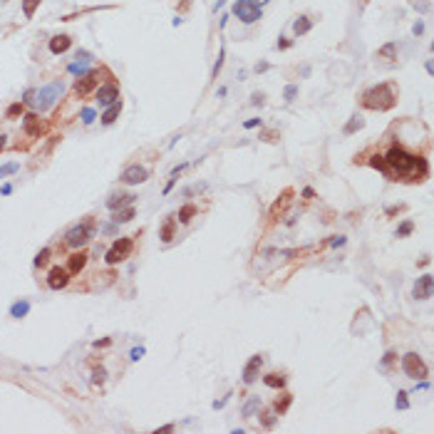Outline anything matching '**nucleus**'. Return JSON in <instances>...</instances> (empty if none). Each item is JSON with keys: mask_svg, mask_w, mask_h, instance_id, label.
<instances>
[{"mask_svg": "<svg viewBox=\"0 0 434 434\" xmlns=\"http://www.w3.org/2000/svg\"><path fill=\"white\" fill-rule=\"evenodd\" d=\"M382 159H385V177L392 179V181L419 184L429 174L427 161L417 154H412V151L402 149V146H389V151Z\"/></svg>", "mask_w": 434, "mask_h": 434, "instance_id": "1", "label": "nucleus"}, {"mask_svg": "<svg viewBox=\"0 0 434 434\" xmlns=\"http://www.w3.org/2000/svg\"><path fill=\"white\" fill-rule=\"evenodd\" d=\"M400 90L392 82H382L377 87H370L365 95H362V107L365 110H372V112H387L397 104Z\"/></svg>", "mask_w": 434, "mask_h": 434, "instance_id": "2", "label": "nucleus"}, {"mask_svg": "<svg viewBox=\"0 0 434 434\" xmlns=\"http://www.w3.org/2000/svg\"><path fill=\"white\" fill-rule=\"evenodd\" d=\"M62 82H52V84H48V87H40L37 92H30V97H35V99H30V104H32V110L35 112H45V110H50V107L62 97Z\"/></svg>", "mask_w": 434, "mask_h": 434, "instance_id": "3", "label": "nucleus"}, {"mask_svg": "<svg viewBox=\"0 0 434 434\" xmlns=\"http://www.w3.org/2000/svg\"><path fill=\"white\" fill-rule=\"evenodd\" d=\"M92 233H95V221L87 219V221L72 226V228L67 231V236H64V241H67L70 248H82V246L92 238Z\"/></svg>", "mask_w": 434, "mask_h": 434, "instance_id": "4", "label": "nucleus"}, {"mask_svg": "<svg viewBox=\"0 0 434 434\" xmlns=\"http://www.w3.org/2000/svg\"><path fill=\"white\" fill-rule=\"evenodd\" d=\"M402 370H404L407 377H412V380H424V377L429 375L427 362H424L417 353H407V355L402 357Z\"/></svg>", "mask_w": 434, "mask_h": 434, "instance_id": "5", "label": "nucleus"}, {"mask_svg": "<svg viewBox=\"0 0 434 434\" xmlns=\"http://www.w3.org/2000/svg\"><path fill=\"white\" fill-rule=\"evenodd\" d=\"M132 248H134V241H132V238H119V241H114V243H112V248L107 251L104 260H107L110 266H117V263H122V260H127V258H129Z\"/></svg>", "mask_w": 434, "mask_h": 434, "instance_id": "6", "label": "nucleus"}, {"mask_svg": "<svg viewBox=\"0 0 434 434\" xmlns=\"http://www.w3.org/2000/svg\"><path fill=\"white\" fill-rule=\"evenodd\" d=\"M233 15L238 20H243L246 25H251V23H258L260 20V8L253 5L251 0H236L233 3Z\"/></svg>", "mask_w": 434, "mask_h": 434, "instance_id": "7", "label": "nucleus"}, {"mask_svg": "<svg viewBox=\"0 0 434 434\" xmlns=\"http://www.w3.org/2000/svg\"><path fill=\"white\" fill-rule=\"evenodd\" d=\"M149 179V171L139 164H132V166H127L122 174H119V181L127 184V186H137V184H144Z\"/></svg>", "mask_w": 434, "mask_h": 434, "instance_id": "8", "label": "nucleus"}, {"mask_svg": "<svg viewBox=\"0 0 434 434\" xmlns=\"http://www.w3.org/2000/svg\"><path fill=\"white\" fill-rule=\"evenodd\" d=\"M23 127H25V132H28L30 137H35V139H40L42 134L48 132V124L37 117V112H28V114L23 117Z\"/></svg>", "mask_w": 434, "mask_h": 434, "instance_id": "9", "label": "nucleus"}, {"mask_svg": "<svg viewBox=\"0 0 434 434\" xmlns=\"http://www.w3.org/2000/svg\"><path fill=\"white\" fill-rule=\"evenodd\" d=\"M119 99V87H117V82H107V84H102L99 90H97V104L99 107H110V104H114Z\"/></svg>", "mask_w": 434, "mask_h": 434, "instance_id": "10", "label": "nucleus"}, {"mask_svg": "<svg viewBox=\"0 0 434 434\" xmlns=\"http://www.w3.org/2000/svg\"><path fill=\"white\" fill-rule=\"evenodd\" d=\"M67 283H70V271L55 266V268L50 271V275H48V286H50L52 290H62V288H67Z\"/></svg>", "mask_w": 434, "mask_h": 434, "instance_id": "11", "label": "nucleus"}, {"mask_svg": "<svg viewBox=\"0 0 434 434\" xmlns=\"http://www.w3.org/2000/svg\"><path fill=\"white\" fill-rule=\"evenodd\" d=\"M432 290H434V278L422 275V278H417L415 288H412V295H415L417 300H427V298H432Z\"/></svg>", "mask_w": 434, "mask_h": 434, "instance_id": "12", "label": "nucleus"}, {"mask_svg": "<svg viewBox=\"0 0 434 434\" xmlns=\"http://www.w3.org/2000/svg\"><path fill=\"white\" fill-rule=\"evenodd\" d=\"M97 82H99V72H97V70H95V72H87V75H82V77L75 82V92H77L80 97H84Z\"/></svg>", "mask_w": 434, "mask_h": 434, "instance_id": "13", "label": "nucleus"}, {"mask_svg": "<svg viewBox=\"0 0 434 434\" xmlns=\"http://www.w3.org/2000/svg\"><path fill=\"white\" fill-rule=\"evenodd\" d=\"M260 365H263V357H260V355H253V357L248 360V365L243 367V382H246V385H253V382L258 380Z\"/></svg>", "mask_w": 434, "mask_h": 434, "instance_id": "14", "label": "nucleus"}, {"mask_svg": "<svg viewBox=\"0 0 434 434\" xmlns=\"http://www.w3.org/2000/svg\"><path fill=\"white\" fill-rule=\"evenodd\" d=\"M134 193H112L110 199H107V209H112V211H117V209H124V206H132L134 204Z\"/></svg>", "mask_w": 434, "mask_h": 434, "instance_id": "15", "label": "nucleus"}, {"mask_svg": "<svg viewBox=\"0 0 434 434\" xmlns=\"http://www.w3.org/2000/svg\"><path fill=\"white\" fill-rule=\"evenodd\" d=\"M70 45H72V37H70V35H55V37L50 40V52H52V55H62V52L70 50Z\"/></svg>", "mask_w": 434, "mask_h": 434, "instance_id": "16", "label": "nucleus"}, {"mask_svg": "<svg viewBox=\"0 0 434 434\" xmlns=\"http://www.w3.org/2000/svg\"><path fill=\"white\" fill-rule=\"evenodd\" d=\"M290 196H293V191L290 189H286L283 191V196H280V201H275L273 206H271V221H278V216L286 211V206L290 204Z\"/></svg>", "mask_w": 434, "mask_h": 434, "instance_id": "17", "label": "nucleus"}, {"mask_svg": "<svg viewBox=\"0 0 434 434\" xmlns=\"http://www.w3.org/2000/svg\"><path fill=\"white\" fill-rule=\"evenodd\" d=\"M119 112H122V99H117L114 104H110V107H104V114H102V124H114V119L119 117Z\"/></svg>", "mask_w": 434, "mask_h": 434, "instance_id": "18", "label": "nucleus"}, {"mask_svg": "<svg viewBox=\"0 0 434 434\" xmlns=\"http://www.w3.org/2000/svg\"><path fill=\"white\" fill-rule=\"evenodd\" d=\"M84 266H87V253H84V251L70 256V263H67V271H70V273H80Z\"/></svg>", "mask_w": 434, "mask_h": 434, "instance_id": "19", "label": "nucleus"}, {"mask_svg": "<svg viewBox=\"0 0 434 434\" xmlns=\"http://www.w3.org/2000/svg\"><path fill=\"white\" fill-rule=\"evenodd\" d=\"M286 375H278V372H268V375H263V385L266 387H273V389H283L286 387Z\"/></svg>", "mask_w": 434, "mask_h": 434, "instance_id": "20", "label": "nucleus"}, {"mask_svg": "<svg viewBox=\"0 0 434 434\" xmlns=\"http://www.w3.org/2000/svg\"><path fill=\"white\" fill-rule=\"evenodd\" d=\"M134 219V206H127V209H117L112 213V221L114 224H127V221H132Z\"/></svg>", "mask_w": 434, "mask_h": 434, "instance_id": "21", "label": "nucleus"}, {"mask_svg": "<svg viewBox=\"0 0 434 434\" xmlns=\"http://www.w3.org/2000/svg\"><path fill=\"white\" fill-rule=\"evenodd\" d=\"M310 28H313V20H310L308 15H300L295 23H293V32H295V35H305Z\"/></svg>", "mask_w": 434, "mask_h": 434, "instance_id": "22", "label": "nucleus"}, {"mask_svg": "<svg viewBox=\"0 0 434 434\" xmlns=\"http://www.w3.org/2000/svg\"><path fill=\"white\" fill-rule=\"evenodd\" d=\"M293 404V395L286 392V395H280V400L273 402V409H275V415H283V412H288V407Z\"/></svg>", "mask_w": 434, "mask_h": 434, "instance_id": "23", "label": "nucleus"}, {"mask_svg": "<svg viewBox=\"0 0 434 434\" xmlns=\"http://www.w3.org/2000/svg\"><path fill=\"white\" fill-rule=\"evenodd\" d=\"M362 127H365V119H362L360 114H355V117H350V122H347V124H345V129H342V134H347V137H350V134H355V132H357V129H362Z\"/></svg>", "mask_w": 434, "mask_h": 434, "instance_id": "24", "label": "nucleus"}, {"mask_svg": "<svg viewBox=\"0 0 434 434\" xmlns=\"http://www.w3.org/2000/svg\"><path fill=\"white\" fill-rule=\"evenodd\" d=\"M174 226H177V219H166V221H164L161 233H159V238H161L164 243H169L171 238H174Z\"/></svg>", "mask_w": 434, "mask_h": 434, "instance_id": "25", "label": "nucleus"}, {"mask_svg": "<svg viewBox=\"0 0 434 434\" xmlns=\"http://www.w3.org/2000/svg\"><path fill=\"white\" fill-rule=\"evenodd\" d=\"M28 313H30V303H28V300H20V303H15V305L10 308V315L17 318V320H20V318H25Z\"/></svg>", "mask_w": 434, "mask_h": 434, "instance_id": "26", "label": "nucleus"}, {"mask_svg": "<svg viewBox=\"0 0 434 434\" xmlns=\"http://www.w3.org/2000/svg\"><path fill=\"white\" fill-rule=\"evenodd\" d=\"M193 216H196V206H193V204H186V206L179 209V221L181 224H189Z\"/></svg>", "mask_w": 434, "mask_h": 434, "instance_id": "27", "label": "nucleus"}, {"mask_svg": "<svg viewBox=\"0 0 434 434\" xmlns=\"http://www.w3.org/2000/svg\"><path fill=\"white\" fill-rule=\"evenodd\" d=\"M87 62H90V55H87V52H82V55H77V62H72V64H70V72H72V75H77V72H82V70L87 67Z\"/></svg>", "mask_w": 434, "mask_h": 434, "instance_id": "28", "label": "nucleus"}, {"mask_svg": "<svg viewBox=\"0 0 434 434\" xmlns=\"http://www.w3.org/2000/svg\"><path fill=\"white\" fill-rule=\"evenodd\" d=\"M395 52H397V45H395V42H387L385 48H380V50H377V57H380V60H392V57H395Z\"/></svg>", "mask_w": 434, "mask_h": 434, "instance_id": "29", "label": "nucleus"}, {"mask_svg": "<svg viewBox=\"0 0 434 434\" xmlns=\"http://www.w3.org/2000/svg\"><path fill=\"white\" fill-rule=\"evenodd\" d=\"M258 407H260V397H251V400L243 404V417L251 419V417H253V412H256Z\"/></svg>", "mask_w": 434, "mask_h": 434, "instance_id": "30", "label": "nucleus"}, {"mask_svg": "<svg viewBox=\"0 0 434 434\" xmlns=\"http://www.w3.org/2000/svg\"><path fill=\"white\" fill-rule=\"evenodd\" d=\"M275 422H278V417H275V409H266L263 415H260V424H263L266 429H271Z\"/></svg>", "mask_w": 434, "mask_h": 434, "instance_id": "31", "label": "nucleus"}, {"mask_svg": "<svg viewBox=\"0 0 434 434\" xmlns=\"http://www.w3.org/2000/svg\"><path fill=\"white\" fill-rule=\"evenodd\" d=\"M37 5H40V0H23V13H25V17H32L35 10H37Z\"/></svg>", "mask_w": 434, "mask_h": 434, "instance_id": "32", "label": "nucleus"}, {"mask_svg": "<svg viewBox=\"0 0 434 434\" xmlns=\"http://www.w3.org/2000/svg\"><path fill=\"white\" fill-rule=\"evenodd\" d=\"M50 256H52V251H50V248H42V251L35 256V266H37V268H40V266H45L48 260H50Z\"/></svg>", "mask_w": 434, "mask_h": 434, "instance_id": "33", "label": "nucleus"}, {"mask_svg": "<svg viewBox=\"0 0 434 434\" xmlns=\"http://www.w3.org/2000/svg\"><path fill=\"white\" fill-rule=\"evenodd\" d=\"M412 231H415V224H412V221H404V224L397 228V238H407Z\"/></svg>", "mask_w": 434, "mask_h": 434, "instance_id": "34", "label": "nucleus"}, {"mask_svg": "<svg viewBox=\"0 0 434 434\" xmlns=\"http://www.w3.org/2000/svg\"><path fill=\"white\" fill-rule=\"evenodd\" d=\"M224 55H226V52H224V48H221V50H219V60H216V64H213V72H211V77H213V80L219 77V72H221V67H224Z\"/></svg>", "mask_w": 434, "mask_h": 434, "instance_id": "35", "label": "nucleus"}, {"mask_svg": "<svg viewBox=\"0 0 434 434\" xmlns=\"http://www.w3.org/2000/svg\"><path fill=\"white\" fill-rule=\"evenodd\" d=\"M17 169H20V164H17V161H13V164H5V166H0V179H3V177H8V174H15Z\"/></svg>", "mask_w": 434, "mask_h": 434, "instance_id": "36", "label": "nucleus"}, {"mask_svg": "<svg viewBox=\"0 0 434 434\" xmlns=\"http://www.w3.org/2000/svg\"><path fill=\"white\" fill-rule=\"evenodd\" d=\"M295 95H298V84H288V87H286V92H283V97H286L288 102H293Z\"/></svg>", "mask_w": 434, "mask_h": 434, "instance_id": "37", "label": "nucleus"}, {"mask_svg": "<svg viewBox=\"0 0 434 434\" xmlns=\"http://www.w3.org/2000/svg\"><path fill=\"white\" fill-rule=\"evenodd\" d=\"M370 166L385 174V159H382V157H372V159H370Z\"/></svg>", "mask_w": 434, "mask_h": 434, "instance_id": "38", "label": "nucleus"}, {"mask_svg": "<svg viewBox=\"0 0 434 434\" xmlns=\"http://www.w3.org/2000/svg\"><path fill=\"white\" fill-rule=\"evenodd\" d=\"M17 114H23V104H20V102H15L10 110H8V119H13V117H17Z\"/></svg>", "mask_w": 434, "mask_h": 434, "instance_id": "39", "label": "nucleus"}, {"mask_svg": "<svg viewBox=\"0 0 434 434\" xmlns=\"http://www.w3.org/2000/svg\"><path fill=\"white\" fill-rule=\"evenodd\" d=\"M82 122H84V124H92V122H95V110H90V107H87V110H82Z\"/></svg>", "mask_w": 434, "mask_h": 434, "instance_id": "40", "label": "nucleus"}, {"mask_svg": "<svg viewBox=\"0 0 434 434\" xmlns=\"http://www.w3.org/2000/svg\"><path fill=\"white\" fill-rule=\"evenodd\" d=\"M409 402H407V392H400L397 395V409H407Z\"/></svg>", "mask_w": 434, "mask_h": 434, "instance_id": "41", "label": "nucleus"}, {"mask_svg": "<svg viewBox=\"0 0 434 434\" xmlns=\"http://www.w3.org/2000/svg\"><path fill=\"white\" fill-rule=\"evenodd\" d=\"M395 360H397V353H392V350H389V353L382 357V365H392Z\"/></svg>", "mask_w": 434, "mask_h": 434, "instance_id": "42", "label": "nucleus"}, {"mask_svg": "<svg viewBox=\"0 0 434 434\" xmlns=\"http://www.w3.org/2000/svg\"><path fill=\"white\" fill-rule=\"evenodd\" d=\"M290 45H293V42H290L288 37H280V42H278V48H280V50H286V48H290Z\"/></svg>", "mask_w": 434, "mask_h": 434, "instance_id": "43", "label": "nucleus"}, {"mask_svg": "<svg viewBox=\"0 0 434 434\" xmlns=\"http://www.w3.org/2000/svg\"><path fill=\"white\" fill-rule=\"evenodd\" d=\"M142 355H144V347H134L132 350V360H139Z\"/></svg>", "mask_w": 434, "mask_h": 434, "instance_id": "44", "label": "nucleus"}, {"mask_svg": "<svg viewBox=\"0 0 434 434\" xmlns=\"http://www.w3.org/2000/svg\"><path fill=\"white\" fill-rule=\"evenodd\" d=\"M258 124H260V119H248V122H243L246 129H253V127H258Z\"/></svg>", "mask_w": 434, "mask_h": 434, "instance_id": "45", "label": "nucleus"}, {"mask_svg": "<svg viewBox=\"0 0 434 434\" xmlns=\"http://www.w3.org/2000/svg\"><path fill=\"white\" fill-rule=\"evenodd\" d=\"M104 380V370L99 367V370H95V382H102Z\"/></svg>", "mask_w": 434, "mask_h": 434, "instance_id": "46", "label": "nucleus"}, {"mask_svg": "<svg viewBox=\"0 0 434 434\" xmlns=\"http://www.w3.org/2000/svg\"><path fill=\"white\" fill-rule=\"evenodd\" d=\"M303 196H305V199H313V196H315V191L308 186V189H303Z\"/></svg>", "mask_w": 434, "mask_h": 434, "instance_id": "47", "label": "nucleus"}, {"mask_svg": "<svg viewBox=\"0 0 434 434\" xmlns=\"http://www.w3.org/2000/svg\"><path fill=\"white\" fill-rule=\"evenodd\" d=\"M228 397H231V395H228ZM228 397H224V400H219V402H213V409H221V407L228 402Z\"/></svg>", "mask_w": 434, "mask_h": 434, "instance_id": "48", "label": "nucleus"}, {"mask_svg": "<svg viewBox=\"0 0 434 434\" xmlns=\"http://www.w3.org/2000/svg\"><path fill=\"white\" fill-rule=\"evenodd\" d=\"M412 32H415V35H422V32H424V25H422V23H417L415 28H412Z\"/></svg>", "mask_w": 434, "mask_h": 434, "instance_id": "49", "label": "nucleus"}, {"mask_svg": "<svg viewBox=\"0 0 434 434\" xmlns=\"http://www.w3.org/2000/svg\"><path fill=\"white\" fill-rule=\"evenodd\" d=\"M330 243H333V246H342V243H345V238H342V236H335Z\"/></svg>", "mask_w": 434, "mask_h": 434, "instance_id": "50", "label": "nucleus"}, {"mask_svg": "<svg viewBox=\"0 0 434 434\" xmlns=\"http://www.w3.org/2000/svg\"><path fill=\"white\" fill-rule=\"evenodd\" d=\"M0 193H3V196H8V193H13V186H10V184H5L3 189H0Z\"/></svg>", "mask_w": 434, "mask_h": 434, "instance_id": "51", "label": "nucleus"}, {"mask_svg": "<svg viewBox=\"0 0 434 434\" xmlns=\"http://www.w3.org/2000/svg\"><path fill=\"white\" fill-rule=\"evenodd\" d=\"M253 104H263V95H253Z\"/></svg>", "mask_w": 434, "mask_h": 434, "instance_id": "52", "label": "nucleus"}, {"mask_svg": "<svg viewBox=\"0 0 434 434\" xmlns=\"http://www.w3.org/2000/svg\"><path fill=\"white\" fill-rule=\"evenodd\" d=\"M251 3H253V5H258V8H260V5H263V3H268V0H251Z\"/></svg>", "mask_w": 434, "mask_h": 434, "instance_id": "53", "label": "nucleus"}, {"mask_svg": "<svg viewBox=\"0 0 434 434\" xmlns=\"http://www.w3.org/2000/svg\"><path fill=\"white\" fill-rule=\"evenodd\" d=\"M3 149H5V137L0 134V151H3Z\"/></svg>", "mask_w": 434, "mask_h": 434, "instance_id": "54", "label": "nucleus"}]
</instances>
